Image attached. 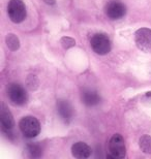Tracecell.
I'll list each match as a JSON object with an SVG mask.
<instances>
[{
    "mask_svg": "<svg viewBox=\"0 0 151 159\" xmlns=\"http://www.w3.org/2000/svg\"><path fill=\"white\" fill-rule=\"evenodd\" d=\"M19 128H20L22 134L27 139H33L37 136L40 132V123L33 116L23 117L19 122Z\"/></svg>",
    "mask_w": 151,
    "mask_h": 159,
    "instance_id": "1",
    "label": "cell"
},
{
    "mask_svg": "<svg viewBox=\"0 0 151 159\" xmlns=\"http://www.w3.org/2000/svg\"><path fill=\"white\" fill-rule=\"evenodd\" d=\"M7 15L12 23H22L26 19V5L23 0H9L7 4Z\"/></svg>",
    "mask_w": 151,
    "mask_h": 159,
    "instance_id": "2",
    "label": "cell"
},
{
    "mask_svg": "<svg viewBox=\"0 0 151 159\" xmlns=\"http://www.w3.org/2000/svg\"><path fill=\"white\" fill-rule=\"evenodd\" d=\"M7 96L11 100V102L15 106L22 107L27 103L28 94L24 87H22L20 84L12 83L7 87Z\"/></svg>",
    "mask_w": 151,
    "mask_h": 159,
    "instance_id": "3",
    "label": "cell"
},
{
    "mask_svg": "<svg viewBox=\"0 0 151 159\" xmlns=\"http://www.w3.org/2000/svg\"><path fill=\"white\" fill-rule=\"evenodd\" d=\"M109 158L122 159L126 156V148L123 136L119 133H116L111 138L109 142Z\"/></svg>",
    "mask_w": 151,
    "mask_h": 159,
    "instance_id": "4",
    "label": "cell"
},
{
    "mask_svg": "<svg viewBox=\"0 0 151 159\" xmlns=\"http://www.w3.org/2000/svg\"><path fill=\"white\" fill-rule=\"evenodd\" d=\"M90 46L93 52L97 55H107L111 51V41L107 34L95 33L90 39Z\"/></svg>",
    "mask_w": 151,
    "mask_h": 159,
    "instance_id": "5",
    "label": "cell"
},
{
    "mask_svg": "<svg viewBox=\"0 0 151 159\" xmlns=\"http://www.w3.org/2000/svg\"><path fill=\"white\" fill-rule=\"evenodd\" d=\"M134 43L139 50L145 53L151 52V29L140 28L134 33Z\"/></svg>",
    "mask_w": 151,
    "mask_h": 159,
    "instance_id": "6",
    "label": "cell"
},
{
    "mask_svg": "<svg viewBox=\"0 0 151 159\" xmlns=\"http://www.w3.org/2000/svg\"><path fill=\"white\" fill-rule=\"evenodd\" d=\"M0 125H1L2 132L5 135H7L8 138H11L12 134V131L15 127V120L11 111L3 103L1 104V107H0Z\"/></svg>",
    "mask_w": 151,
    "mask_h": 159,
    "instance_id": "7",
    "label": "cell"
},
{
    "mask_svg": "<svg viewBox=\"0 0 151 159\" xmlns=\"http://www.w3.org/2000/svg\"><path fill=\"white\" fill-rule=\"evenodd\" d=\"M105 12L111 20H119L126 14V6L118 0H111L106 4Z\"/></svg>",
    "mask_w": 151,
    "mask_h": 159,
    "instance_id": "8",
    "label": "cell"
},
{
    "mask_svg": "<svg viewBox=\"0 0 151 159\" xmlns=\"http://www.w3.org/2000/svg\"><path fill=\"white\" fill-rule=\"evenodd\" d=\"M56 107H57V113H58L60 119L62 120L64 123L69 124L72 122L75 112H73V107L72 104L69 103V101H67L65 99L57 100Z\"/></svg>",
    "mask_w": 151,
    "mask_h": 159,
    "instance_id": "9",
    "label": "cell"
},
{
    "mask_svg": "<svg viewBox=\"0 0 151 159\" xmlns=\"http://www.w3.org/2000/svg\"><path fill=\"white\" fill-rule=\"evenodd\" d=\"M92 150L86 143L77 142L72 146V154L75 158L86 159L91 156Z\"/></svg>",
    "mask_w": 151,
    "mask_h": 159,
    "instance_id": "10",
    "label": "cell"
},
{
    "mask_svg": "<svg viewBox=\"0 0 151 159\" xmlns=\"http://www.w3.org/2000/svg\"><path fill=\"white\" fill-rule=\"evenodd\" d=\"M81 99L82 102L87 107H94L101 102V97L97 91L92 89H84L81 93Z\"/></svg>",
    "mask_w": 151,
    "mask_h": 159,
    "instance_id": "11",
    "label": "cell"
},
{
    "mask_svg": "<svg viewBox=\"0 0 151 159\" xmlns=\"http://www.w3.org/2000/svg\"><path fill=\"white\" fill-rule=\"evenodd\" d=\"M26 152L31 158H40L43 155V147L38 143H30L26 146Z\"/></svg>",
    "mask_w": 151,
    "mask_h": 159,
    "instance_id": "12",
    "label": "cell"
},
{
    "mask_svg": "<svg viewBox=\"0 0 151 159\" xmlns=\"http://www.w3.org/2000/svg\"><path fill=\"white\" fill-rule=\"evenodd\" d=\"M6 46L11 51H17L20 48V39L19 37L14 33H8L6 35Z\"/></svg>",
    "mask_w": 151,
    "mask_h": 159,
    "instance_id": "13",
    "label": "cell"
},
{
    "mask_svg": "<svg viewBox=\"0 0 151 159\" xmlns=\"http://www.w3.org/2000/svg\"><path fill=\"white\" fill-rule=\"evenodd\" d=\"M139 146L143 153L151 154V136L143 135L139 139Z\"/></svg>",
    "mask_w": 151,
    "mask_h": 159,
    "instance_id": "14",
    "label": "cell"
},
{
    "mask_svg": "<svg viewBox=\"0 0 151 159\" xmlns=\"http://www.w3.org/2000/svg\"><path fill=\"white\" fill-rule=\"evenodd\" d=\"M60 44L63 49H70V48L75 47L76 46V40L73 39V37L69 36H62L60 39Z\"/></svg>",
    "mask_w": 151,
    "mask_h": 159,
    "instance_id": "15",
    "label": "cell"
},
{
    "mask_svg": "<svg viewBox=\"0 0 151 159\" xmlns=\"http://www.w3.org/2000/svg\"><path fill=\"white\" fill-rule=\"evenodd\" d=\"M38 86V80L35 75H29L27 78V87L30 90H35Z\"/></svg>",
    "mask_w": 151,
    "mask_h": 159,
    "instance_id": "16",
    "label": "cell"
},
{
    "mask_svg": "<svg viewBox=\"0 0 151 159\" xmlns=\"http://www.w3.org/2000/svg\"><path fill=\"white\" fill-rule=\"evenodd\" d=\"M141 101H142L144 104L151 106V91L146 92L145 94L142 95V97H141Z\"/></svg>",
    "mask_w": 151,
    "mask_h": 159,
    "instance_id": "17",
    "label": "cell"
},
{
    "mask_svg": "<svg viewBox=\"0 0 151 159\" xmlns=\"http://www.w3.org/2000/svg\"><path fill=\"white\" fill-rule=\"evenodd\" d=\"M44 2L48 5H55L56 0H44Z\"/></svg>",
    "mask_w": 151,
    "mask_h": 159,
    "instance_id": "18",
    "label": "cell"
}]
</instances>
